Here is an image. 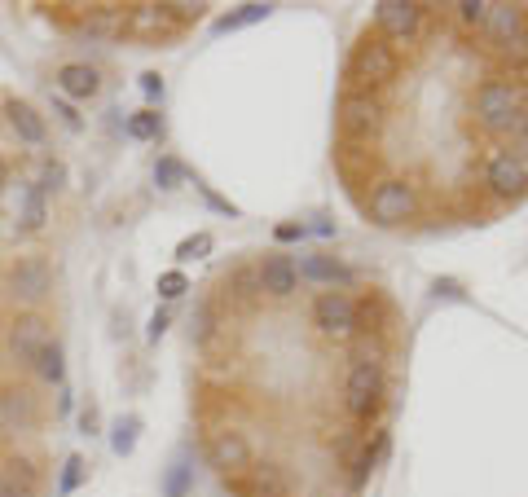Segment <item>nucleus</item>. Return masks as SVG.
<instances>
[{"label": "nucleus", "instance_id": "20e7f679", "mask_svg": "<svg viewBox=\"0 0 528 497\" xmlns=\"http://www.w3.org/2000/svg\"><path fill=\"white\" fill-rule=\"evenodd\" d=\"M339 128H344V141H366L374 146L379 132L388 128V106L379 102V93H344L339 102Z\"/></svg>", "mask_w": 528, "mask_h": 497}, {"label": "nucleus", "instance_id": "a19ab883", "mask_svg": "<svg viewBox=\"0 0 528 497\" xmlns=\"http://www.w3.org/2000/svg\"><path fill=\"white\" fill-rule=\"evenodd\" d=\"M141 93H146L150 102H154V97H163V75H159V71H146V75H141Z\"/></svg>", "mask_w": 528, "mask_h": 497}, {"label": "nucleus", "instance_id": "cd10ccee", "mask_svg": "<svg viewBox=\"0 0 528 497\" xmlns=\"http://www.w3.org/2000/svg\"><path fill=\"white\" fill-rule=\"evenodd\" d=\"M154 181H159V190H176V185L190 181V172H185V163H181V159L163 154V159L154 163Z\"/></svg>", "mask_w": 528, "mask_h": 497}, {"label": "nucleus", "instance_id": "f3484780", "mask_svg": "<svg viewBox=\"0 0 528 497\" xmlns=\"http://www.w3.org/2000/svg\"><path fill=\"white\" fill-rule=\"evenodd\" d=\"M58 93L62 97H71V102H93L97 93H102V71L97 66H88V62H66L58 66Z\"/></svg>", "mask_w": 528, "mask_h": 497}, {"label": "nucleus", "instance_id": "58836bf2", "mask_svg": "<svg viewBox=\"0 0 528 497\" xmlns=\"http://www.w3.org/2000/svg\"><path fill=\"white\" fill-rule=\"evenodd\" d=\"M498 132H502V137H511V141H528V115H524V106L515 110V115L506 119V124H502Z\"/></svg>", "mask_w": 528, "mask_h": 497}, {"label": "nucleus", "instance_id": "de8ad7c7", "mask_svg": "<svg viewBox=\"0 0 528 497\" xmlns=\"http://www.w3.org/2000/svg\"><path fill=\"white\" fill-rule=\"evenodd\" d=\"M524 115H528V93H524Z\"/></svg>", "mask_w": 528, "mask_h": 497}, {"label": "nucleus", "instance_id": "f257e3e1", "mask_svg": "<svg viewBox=\"0 0 528 497\" xmlns=\"http://www.w3.org/2000/svg\"><path fill=\"white\" fill-rule=\"evenodd\" d=\"M0 286H5V300L14 308H22V313H36V308L53 295V264L44 260L40 251H27V256L9 260Z\"/></svg>", "mask_w": 528, "mask_h": 497}, {"label": "nucleus", "instance_id": "39448f33", "mask_svg": "<svg viewBox=\"0 0 528 497\" xmlns=\"http://www.w3.org/2000/svg\"><path fill=\"white\" fill-rule=\"evenodd\" d=\"M53 344V330H49V317L44 313H18L14 322L5 326V357L9 366L18 370H31L36 357Z\"/></svg>", "mask_w": 528, "mask_h": 497}, {"label": "nucleus", "instance_id": "5701e85b", "mask_svg": "<svg viewBox=\"0 0 528 497\" xmlns=\"http://www.w3.org/2000/svg\"><path fill=\"white\" fill-rule=\"evenodd\" d=\"M348 344H352V366H374V370H383V361H388V344H383V335L357 330Z\"/></svg>", "mask_w": 528, "mask_h": 497}, {"label": "nucleus", "instance_id": "ddd939ff", "mask_svg": "<svg viewBox=\"0 0 528 497\" xmlns=\"http://www.w3.org/2000/svg\"><path fill=\"white\" fill-rule=\"evenodd\" d=\"M49 225V194L40 190L36 181L18 185V198H14V234H40Z\"/></svg>", "mask_w": 528, "mask_h": 497}, {"label": "nucleus", "instance_id": "c03bdc74", "mask_svg": "<svg viewBox=\"0 0 528 497\" xmlns=\"http://www.w3.org/2000/svg\"><path fill=\"white\" fill-rule=\"evenodd\" d=\"M163 330H168V313H163V308H159V313L150 317V339H154V344H159V339H163Z\"/></svg>", "mask_w": 528, "mask_h": 497}, {"label": "nucleus", "instance_id": "4c0bfd02", "mask_svg": "<svg viewBox=\"0 0 528 497\" xmlns=\"http://www.w3.org/2000/svg\"><path fill=\"white\" fill-rule=\"evenodd\" d=\"M185 489H190V467H185V462H176V467L168 471V480H163V493H168V497H185Z\"/></svg>", "mask_w": 528, "mask_h": 497}, {"label": "nucleus", "instance_id": "a878e982", "mask_svg": "<svg viewBox=\"0 0 528 497\" xmlns=\"http://www.w3.org/2000/svg\"><path fill=\"white\" fill-rule=\"evenodd\" d=\"M137 432H141V418H137V414L119 418V423L110 427V449H115L119 458H128L132 449H137Z\"/></svg>", "mask_w": 528, "mask_h": 497}, {"label": "nucleus", "instance_id": "c9c22d12", "mask_svg": "<svg viewBox=\"0 0 528 497\" xmlns=\"http://www.w3.org/2000/svg\"><path fill=\"white\" fill-rule=\"evenodd\" d=\"M163 9H168L172 27H176V31H185V27H190V22H198V18H203V9H207V5H190V0H181V5H163Z\"/></svg>", "mask_w": 528, "mask_h": 497}, {"label": "nucleus", "instance_id": "ea45409f", "mask_svg": "<svg viewBox=\"0 0 528 497\" xmlns=\"http://www.w3.org/2000/svg\"><path fill=\"white\" fill-rule=\"evenodd\" d=\"M53 115L62 119V128H71V132H80L84 128V119L75 115V106H66V102H53Z\"/></svg>", "mask_w": 528, "mask_h": 497}, {"label": "nucleus", "instance_id": "0eeeda50", "mask_svg": "<svg viewBox=\"0 0 528 497\" xmlns=\"http://www.w3.org/2000/svg\"><path fill=\"white\" fill-rule=\"evenodd\" d=\"M313 326L326 339H352L357 335V300L348 291H322L313 304Z\"/></svg>", "mask_w": 528, "mask_h": 497}, {"label": "nucleus", "instance_id": "b1692460", "mask_svg": "<svg viewBox=\"0 0 528 497\" xmlns=\"http://www.w3.org/2000/svg\"><path fill=\"white\" fill-rule=\"evenodd\" d=\"M225 295H234L238 304H251L260 295V273L247 269V264H238V269L225 278Z\"/></svg>", "mask_w": 528, "mask_h": 497}, {"label": "nucleus", "instance_id": "9b49d317", "mask_svg": "<svg viewBox=\"0 0 528 497\" xmlns=\"http://www.w3.org/2000/svg\"><path fill=\"white\" fill-rule=\"evenodd\" d=\"M344 405H348L352 418H361V423H366L370 414H379V405H383V370L352 366L348 383H344Z\"/></svg>", "mask_w": 528, "mask_h": 497}, {"label": "nucleus", "instance_id": "7c9ffc66", "mask_svg": "<svg viewBox=\"0 0 528 497\" xmlns=\"http://www.w3.org/2000/svg\"><path fill=\"white\" fill-rule=\"evenodd\" d=\"M190 335H194V344H207V339L216 335V308H212V304H198V308H194Z\"/></svg>", "mask_w": 528, "mask_h": 497}, {"label": "nucleus", "instance_id": "2eb2a0df", "mask_svg": "<svg viewBox=\"0 0 528 497\" xmlns=\"http://www.w3.org/2000/svg\"><path fill=\"white\" fill-rule=\"evenodd\" d=\"M124 31L128 36H137V40H150V44H159L168 36H181V31L172 27V18H168V9L163 5H128Z\"/></svg>", "mask_w": 528, "mask_h": 497}, {"label": "nucleus", "instance_id": "423d86ee", "mask_svg": "<svg viewBox=\"0 0 528 497\" xmlns=\"http://www.w3.org/2000/svg\"><path fill=\"white\" fill-rule=\"evenodd\" d=\"M40 396L31 388H22V383H9V388H0V436H27L40 427Z\"/></svg>", "mask_w": 528, "mask_h": 497}, {"label": "nucleus", "instance_id": "6ab92c4d", "mask_svg": "<svg viewBox=\"0 0 528 497\" xmlns=\"http://www.w3.org/2000/svg\"><path fill=\"white\" fill-rule=\"evenodd\" d=\"M238 489L247 497H291V493H286V471L278 467V462H251V467L242 471Z\"/></svg>", "mask_w": 528, "mask_h": 497}, {"label": "nucleus", "instance_id": "7ed1b4c3", "mask_svg": "<svg viewBox=\"0 0 528 497\" xmlns=\"http://www.w3.org/2000/svg\"><path fill=\"white\" fill-rule=\"evenodd\" d=\"M366 212H370L374 225H383V229L410 225V220L418 216V194H414V185L401 181V176H383V181H374Z\"/></svg>", "mask_w": 528, "mask_h": 497}, {"label": "nucleus", "instance_id": "2f4dec72", "mask_svg": "<svg viewBox=\"0 0 528 497\" xmlns=\"http://www.w3.org/2000/svg\"><path fill=\"white\" fill-rule=\"evenodd\" d=\"M489 0H462V5H454V14H458V22L462 27H476V31H484V18H489Z\"/></svg>", "mask_w": 528, "mask_h": 497}, {"label": "nucleus", "instance_id": "aec40b11", "mask_svg": "<svg viewBox=\"0 0 528 497\" xmlns=\"http://www.w3.org/2000/svg\"><path fill=\"white\" fill-rule=\"evenodd\" d=\"M335 163H339V176H344L348 185H357L374 172V146H366V141H344V146L335 150Z\"/></svg>", "mask_w": 528, "mask_h": 497}, {"label": "nucleus", "instance_id": "412c9836", "mask_svg": "<svg viewBox=\"0 0 528 497\" xmlns=\"http://www.w3.org/2000/svg\"><path fill=\"white\" fill-rule=\"evenodd\" d=\"M0 484H5L9 493L18 497H36L40 493V471L31 458H5V467H0Z\"/></svg>", "mask_w": 528, "mask_h": 497}, {"label": "nucleus", "instance_id": "c756f323", "mask_svg": "<svg viewBox=\"0 0 528 497\" xmlns=\"http://www.w3.org/2000/svg\"><path fill=\"white\" fill-rule=\"evenodd\" d=\"M84 476H88V462H84L80 454H71V458L62 462V480H58V493H62V497H71V493H75V489H80V484H84Z\"/></svg>", "mask_w": 528, "mask_h": 497}, {"label": "nucleus", "instance_id": "473e14b6", "mask_svg": "<svg viewBox=\"0 0 528 497\" xmlns=\"http://www.w3.org/2000/svg\"><path fill=\"white\" fill-rule=\"evenodd\" d=\"M212 247H216V242H212V234H194V238H185L181 247H176V260H181V264H190V260H203Z\"/></svg>", "mask_w": 528, "mask_h": 497}, {"label": "nucleus", "instance_id": "f03ea898", "mask_svg": "<svg viewBox=\"0 0 528 497\" xmlns=\"http://www.w3.org/2000/svg\"><path fill=\"white\" fill-rule=\"evenodd\" d=\"M401 71V58L388 40L374 31V36H361V44L352 49V62H348V80H352V93H379L388 88Z\"/></svg>", "mask_w": 528, "mask_h": 497}, {"label": "nucleus", "instance_id": "79ce46f5", "mask_svg": "<svg viewBox=\"0 0 528 497\" xmlns=\"http://www.w3.org/2000/svg\"><path fill=\"white\" fill-rule=\"evenodd\" d=\"M273 238H278V242H300V238H304V225H295V220H286V225H278V229H273Z\"/></svg>", "mask_w": 528, "mask_h": 497}, {"label": "nucleus", "instance_id": "a211bd4d", "mask_svg": "<svg viewBox=\"0 0 528 497\" xmlns=\"http://www.w3.org/2000/svg\"><path fill=\"white\" fill-rule=\"evenodd\" d=\"M524 31H528V5H493L489 18H484V40H489L493 49L511 44L515 36H524Z\"/></svg>", "mask_w": 528, "mask_h": 497}, {"label": "nucleus", "instance_id": "37998d69", "mask_svg": "<svg viewBox=\"0 0 528 497\" xmlns=\"http://www.w3.org/2000/svg\"><path fill=\"white\" fill-rule=\"evenodd\" d=\"M97 423H102V418H97V405H88V410L80 414V432L84 436H97Z\"/></svg>", "mask_w": 528, "mask_h": 497}, {"label": "nucleus", "instance_id": "6e6552de", "mask_svg": "<svg viewBox=\"0 0 528 497\" xmlns=\"http://www.w3.org/2000/svg\"><path fill=\"white\" fill-rule=\"evenodd\" d=\"M379 36L388 44H410L418 31H423V18H427V5H414V0H379Z\"/></svg>", "mask_w": 528, "mask_h": 497}, {"label": "nucleus", "instance_id": "a18cd8bd", "mask_svg": "<svg viewBox=\"0 0 528 497\" xmlns=\"http://www.w3.org/2000/svg\"><path fill=\"white\" fill-rule=\"evenodd\" d=\"M5 185H9V159L0 154V194H5Z\"/></svg>", "mask_w": 528, "mask_h": 497}, {"label": "nucleus", "instance_id": "4be33fe9", "mask_svg": "<svg viewBox=\"0 0 528 497\" xmlns=\"http://www.w3.org/2000/svg\"><path fill=\"white\" fill-rule=\"evenodd\" d=\"M295 273H304V278H313V282H326V291H335V286L352 282V273L339 260H330V256H308Z\"/></svg>", "mask_w": 528, "mask_h": 497}, {"label": "nucleus", "instance_id": "f704fd0d", "mask_svg": "<svg viewBox=\"0 0 528 497\" xmlns=\"http://www.w3.org/2000/svg\"><path fill=\"white\" fill-rule=\"evenodd\" d=\"M40 190L44 194H58L62 190V185H66V168H62V163L58 159H44V168H40Z\"/></svg>", "mask_w": 528, "mask_h": 497}, {"label": "nucleus", "instance_id": "9d476101", "mask_svg": "<svg viewBox=\"0 0 528 497\" xmlns=\"http://www.w3.org/2000/svg\"><path fill=\"white\" fill-rule=\"evenodd\" d=\"M484 185L502 198H520L528 194V163L520 150H498L484 163Z\"/></svg>", "mask_w": 528, "mask_h": 497}, {"label": "nucleus", "instance_id": "393cba45", "mask_svg": "<svg viewBox=\"0 0 528 497\" xmlns=\"http://www.w3.org/2000/svg\"><path fill=\"white\" fill-rule=\"evenodd\" d=\"M31 370H36L44 383L62 388V379H66V357H62V344H58V339H53V344L40 352V357H36V366H31Z\"/></svg>", "mask_w": 528, "mask_h": 497}, {"label": "nucleus", "instance_id": "72a5a7b5", "mask_svg": "<svg viewBox=\"0 0 528 497\" xmlns=\"http://www.w3.org/2000/svg\"><path fill=\"white\" fill-rule=\"evenodd\" d=\"M502 58H506V66H511V71H528V31L524 36H515L511 44H502Z\"/></svg>", "mask_w": 528, "mask_h": 497}, {"label": "nucleus", "instance_id": "4468645a", "mask_svg": "<svg viewBox=\"0 0 528 497\" xmlns=\"http://www.w3.org/2000/svg\"><path fill=\"white\" fill-rule=\"evenodd\" d=\"M5 124L9 132L22 141V146H44L49 141V124H44V115L31 102H22V97H5Z\"/></svg>", "mask_w": 528, "mask_h": 497}, {"label": "nucleus", "instance_id": "1a4fd4ad", "mask_svg": "<svg viewBox=\"0 0 528 497\" xmlns=\"http://www.w3.org/2000/svg\"><path fill=\"white\" fill-rule=\"evenodd\" d=\"M520 106H524V93L511 80H484L476 88V115H480V124L493 128V132H498Z\"/></svg>", "mask_w": 528, "mask_h": 497}, {"label": "nucleus", "instance_id": "dca6fc26", "mask_svg": "<svg viewBox=\"0 0 528 497\" xmlns=\"http://www.w3.org/2000/svg\"><path fill=\"white\" fill-rule=\"evenodd\" d=\"M260 273V295H269V300H286V295H295V286H300V273H295V260L291 256H264L256 264Z\"/></svg>", "mask_w": 528, "mask_h": 497}, {"label": "nucleus", "instance_id": "f8f14e48", "mask_svg": "<svg viewBox=\"0 0 528 497\" xmlns=\"http://www.w3.org/2000/svg\"><path fill=\"white\" fill-rule=\"evenodd\" d=\"M207 462L220 471V476H242V471L251 467V440L234 432V427H225V432H212L207 436Z\"/></svg>", "mask_w": 528, "mask_h": 497}, {"label": "nucleus", "instance_id": "c85d7f7f", "mask_svg": "<svg viewBox=\"0 0 528 497\" xmlns=\"http://www.w3.org/2000/svg\"><path fill=\"white\" fill-rule=\"evenodd\" d=\"M260 18H269V5H242L238 14H225L216 22V36H225V31H238V27H247V22H260Z\"/></svg>", "mask_w": 528, "mask_h": 497}, {"label": "nucleus", "instance_id": "e433bc0d", "mask_svg": "<svg viewBox=\"0 0 528 497\" xmlns=\"http://www.w3.org/2000/svg\"><path fill=\"white\" fill-rule=\"evenodd\" d=\"M185 291H190V282H185V273H181V269L159 273V295H163V300H181Z\"/></svg>", "mask_w": 528, "mask_h": 497}, {"label": "nucleus", "instance_id": "bb28decb", "mask_svg": "<svg viewBox=\"0 0 528 497\" xmlns=\"http://www.w3.org/2000/svg\"><path fill=\"white\" fill-rule=\"evenodd\" d=\"M128 137L132 141H159L163 137L159 110H137V115H128Z\"/></svg>", "mask_w": 528, "mask_h": 497}, {"label": "nucleus", "instance_id": "49530a36", "mask_svg": "<svg viewBox=\"0 0 528 497\" xmlns=\"http://www.w3.org/2000/svg\"><path fill=\"white\" fill-rule=\"evenodd\" d=\"M0 497H18V493H9V489H5V484H0Z\"/></svg>", "mask_w": 528, "mask_h": 497}]
</instances>
